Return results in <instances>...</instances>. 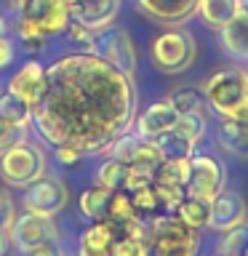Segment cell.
Here are the masks:
<instances>
[{
  "instance_id": "obj_1",
  "label": "cell",
  "mask_w": 248,
  "mask_h": 256,
  "mask_svg": "<svg viewBox=\"0 0 248 256\" xmlns=\"http://www.w3.org/2000/svg\"><path fill=\"white\" fill-rule=\"evenodd\" d=\"M46 94L32 110V123L48 144L70 142L83 155H99L134 126V75L96 54H70L46 70Z\"/></svg>"
},
{
  "instance_id": "obj_2",
  "label": "cell",
  "mask_w": 248,
  "mask_h": 256,
  "mask_svg": "<svg viewBox=\"0 0 248 256\" xmlns=\"http://www.w3.org/2000/svg\"><path fill=\"white\" fill-rule=\"evenodd\" d=\"M203 96L216 115L230 120H248V80L240 67L214 72L206 80Z\"/></svg>"
},
{
  "instance_id": "obj_3",
  "label": "cell",
  "mask_w": 248,
  "mask_h": 256,
  "mask_svg": "<svg viewBox=\"0 0 248 256\" xmlns=\"http://www.w3.org/2000/svg\"><path fill=\"white\" fill-rule=\"evenodd\" d=\"M46 168H48L46 150L35 142L24 139V136H19L0 152V179L11 187L19 190L30 187L32 182L46 176Z\"/></svg>"
},
{
  "instance_id": "obj_4",
  "label": "cell",
  "mask_w": 248,
  "mask_h": 256,
  "mask_svg": "<svg viewBox=\"0 0 248 256\" xmlns=\"http://www.w3.org/2000/svg\"><path fill=\"white\" fill-rule=\"evenodd\" d=\"M150 254L152 256H198V232L179 222L174 214L150 219Z\"/></svg>"
},
{
  "instance_id": "obj_5",
  "label": "cell",
  "mask_w": 248,
  "mask_h": 256,
  "mask_svg": "<svg viewBox=\"0 0 248 256\" xmlns=\"http://www.w3.org/2000/svg\"><path fill=\"white\" fill-rule=\"evenodd\" d=\"M19 11V24L16 30L35 32L40 38H56L64 35V30L70 27L72 16L67 0H27L24 6L16 8Z\"/></svg>"
},
{
  "instance_id": "obj_6",
  "label": "cell",
  "mask_w": 248,
  "mask_h": 256,
  "mask_svg": "<svg viewBox=\"0 0 248 256\" xmlns=\"http://www.w3.org/2000/svg\"><path fill=\"white\" fill-rule=\"evenodd\" d=\"M152 62L160 72H168V75L184 72L195 62V38L179 27L166 30L152 43Z\"/></svg>"
},
{
  "instance_id": "obj_7",
  "label": "cell",
  "mask_w": 248,
  "mask_h": 256,
  "mask_svg": "<svg viewBox=\"0 0 248 256\" xmlns=\"http://www.w3.org/2000/svg\"><path fill=\"white\" fill-rule=\"evenodd\" d=\"M91 54L110 62L112 67L128 72V75H134L136 70V48L131 43V35L123 27H118V24H107V27L94 30Z\"/></svg>"
},
{
  "instance_id": "obj_8",
  "label": "cell",
  "mask_w": 248,
  "mask_h": 256,
  "mask_svg": "<svg viewBox=\"0 0 248 256\" xmlns=\"http://www.w3.org/2000/svg\"><path fill=\"white\" fill-rule=\"evenodd\" d=\"M227 184V168L214 155H192L190 158V176L184 192L192 198L214 200Z\"/></svg>"
},
{
  "instance_id": "obj_9",
  "label": "cell",
  "mask_w": 248,
  "mask_h": 256,
  "mask_svg": "<svg viewBox=\"0 0 248 256\" xmlns=\"http://www.w3.org/2000/svg\"><path fill=\"white\" fill-rule=\"evenodd\" d=\"M70 192L67 184L56 176H40L38 182H32L30 187H24V211L40 214V216H54L62 214L67 208Z\"/></svg>"
},
{
  "instance_id": "obj_10",
  "label": "cell",
  "mask_w": 248,
  "mask_h": 256,
  "mask_svg": "<svg viewBox=\"0 0 248 256\" xmlns=\"http://www.w3.org/2000/svg\"><path fill=\"white\" fill-rule=\"evenodd\" d=\"M110 152H112V158L123 160L131 168H142V171H155L158 163L163 160L155 139H147V136L136 134L131 128L110 144Z\"/></svg>"
},
{
  "instance_id": "obj_11",
  "label": "cell",
  "mask_w": 248,
  "mask_h": 256,
  "mask_svg": "<svg viewBox=\"0 0 248 256\" xmlns=\"http://www.w3.org/2000/svg\"><path fill=\"white\" fill-rule=\"evenodd\" d=\"M8 238H11L14 248H19L22 254H27L35 246L56 238V224H54L51 216H40V214L24 211V214L14 216L11 227H8Z\"/></svg>"
},
{
  "instance_id": "obj_12",
  "label": "cell",
  "mask_w": 248,
  "mask_h": 256,
  "mask_svg": "<svg viewBox=\"0 0 248 256\" xmlns=\"http://www.w3.org/2000/svg\"><path fill=\"white\" fill-rule=\"evenodd\" d=\"M46 83H48V78H46V67L40 62H27L19 72H14V78L8 80V88L6 91H11L14 96H19V99H24L30 104L32 110L38 107V102L43 99V94H46Z\"/></svg>"
},
{
  "instance_id": "obj_13",
  "label": "cell",
  "mask_w": 248,
  "mask_h": 256,
  "mask_svg": "<svg viewBox=\"0 0 248 256\" xmlns=\"http://www.w3.org/2000/svg\"><path fill=\"white\" fill-rule=\"evenodd\" d=\"M248 219V206L246 200L232 190H222L219 195L211 200V224L208 227L227 232L232 227H240Z\"/></svg>"
},
{
  "instance_id": "obj_14",
  "label": "cell",
  "mask_w": 248,
  "mask_h": 256,
  "mask_svg": "<svg viewBox=\"0 0 248 256\" xmlns=\"http://www.w3.org/2000/svg\"><path fill=\"white\" fill-rule=\"evenodd\" d=\"M136 3L152 22L166 24V27H179L198 14L200 0H136Z\"/></svg>"
},
{
  "instance_id": "obj_15",
  "label": "cell",
  "mask_w": 248,
  "mask_h": 256,
  "mask_svg": "<svg viewBox=\"0 0 248 256\" xmlns=\"http://www.w3.org/2000/svg\"><path fill=\"white\" fill-rule=\"evenodd\" d=\"M72 22H80L88 30H99L115 22L120 11V0H70Z\"/></svg>"
},
{
  "instance_id": "obj_16",
  "label": "cell",
  "mask_w": 248,
  "mask_h": 256,
  "mask_svg": "<svg viewBox=\"0 0 248 256\" xmlns=\"http://www.w3.org/2000/svg\"><path fill=\"white\" fill-rule=\"evenodd\" d=\"M176 120H179V110H176L171 102L168 99L155 102V104H150L142 115L134 118V131L147 136V139H155V136H160L163 131H171L176 126Z\"/></svg>"
},
{
  "instance_id": "obj_17",
  "label": "cell",
  "mask_w": 248,
  "mask_h": 256,
  "mask_svg": "<svg viewBox=\"0 0 248 256\" xmlns=\"http://www.w3.org/2000/svg\"><path fill=\"white\" fill-rule=\"evenodd\" d=\"M219 35H222V48L230 59L248 62V14L238 11L219 30Z\"/></svg>"
},
{
  "instance_id": "obj_18",
  "label": "cell",
  "mask_w": 248,
  "mask_h": 256,
  "mask_svg": "<svg viewBox=\"0 0 248 256\" xmlns=\"http://www.w3.org/2000/svg\"><path fill=\"white\" fill-rule=\"evenodd\" d=\"M112 227L107 219H99L94 222L91 227H86L80 232V240H78V256H110L112 251Z\"/></svg>"
},
{
  "instance_id": "obj_19",
  "label": "cell",
  "mask_w": 248,
  "mask_h": 256,
  "mask_svg": "<svg viewBox=\"0 0 248 256\" xmlns=\"http://www.w3.org/2000/svg\"><path fill=\"white\" fill-rule=\"evenodd\" d=\"M174 216L179 222H184L190 230H206L211 224V200H203V198H192V195H184L182 203L174 208Z\"/></svg>"
},
{
  "instance_id": "obj_20",
  "label": "cell",
  "mask_w": 248,
  "mask_h": 256,
  "mask_svg": "<svg viewBox=\"0 0 248 256\" xmlns=\"http://www.w3.org/2000/svg\"><path fill=\"white\" fill-rule=\"evenodd\" d=\"M216 139H219V147L232 152V155H248V120L224 118Z\"/></svg>"
},
{
  "instance_id": "obj_21",
  "label": "cell",
  "mask_w": 248,
  "mask_h": 256,
  "mask_svg": "<svg viewBox=\"0 0 248 256\" xmlns=\"http://www.w3.org/2000/svg\"><path fill=\"white\" fill-rule=\"evenodd\" d=\"M238 11H240V0H200L198 3V14L214 30H222Z\"/></svg>"
},
{
  "instance_id": "obj_22",
  "label": "cell",
  "mask_w": 248,
  "mask_h": 256,
  "mask_svg": "<svg viewBox=\"0 0 248 256\" xmlns=\"http://www.w3.org/2000/svg\"><path fill=\"white\" fill-rule=\"evenodd\" d=\"M190 176V160H179V158H163L158 163V168L152 171V182L163 184V187H182L187 184Z\"/></svg>"
},
{
  "instance_id": "obj_23",
  "label": "cell",
  "mask_w": 248,
  "mask_h": 256,
  "mask_svg": "<svg viewBox=\"0 0 248 256\" xmlns=\"http://www.w3.org/2000/svg\"><path fill=\"white\" fill-rule=\"evenodd\" d=\"M155 144H158V150H160V155H163V158L190 160L192 155H195V142L187 139V136H184L182 131H176V128L155 136Z\"/></svg>"
},
{
  "instance_id": "obj_24",
  "label": "cell",
  "mask_w": 248,
  "mask_h": 256,
  "mask_svg": "<svg viewBox=\"0 0 248 256\" xmlns=\"http://www.w3.org/2000/svg\"><path fill=\"white\" fill-rule=\"evenodd\" d=\"M0 118L8 120L14 128L24 131L32 123V107L19 96H14L11 91H3L0 94Z\"/></svg>"
},
{
  "instance_id": "obj_25",
  "label": "cell",
  "mask_w": 248,
  "mask_h": 256,
  "mask_svg": "<svg viewBox=\"0 0 248 256\" xmlns=\"http://www.w3.org/2000/svg\"><path fill=\"white\" fill-rule=\"evenodd\" d=\"M128 195H131V203H134L136 214H139L142 219H155V216H160V214H171V211L166 208L163 198H160L155 182H152L150 187H142V190H136V192H128Z\"/></svg>"
},
{
  "instance_id": "obj_26",
  "label": "cell",
  "mask_w": 248,
  "mask_h": 256,
  "mask_svg": "<svg viewBox=\"0 0 248 256\" xmlns=\"http://www.w3.org/2000/svg\"><path fill=\"white\" fill-rule=\"evenodd\" d=\"M110 198H112V190L102 187V184H96V187L86 190L83 195H80V200H78L80 214H83L86 219H91V222H99V219H104V216H107Z\"/></svg>"
},
{
  "instance_id": "obj_27",
  "label": "cell",
  "mask_w": 248,
  "mask_h": 256,
  "mask_svg": "<svg viewBox=\"0 0 248 256\" xmlns=\"http://www.w3.org/2000/svg\"><path fill=\"white\" fill-rule=\"evenodd\" d=\"M128 171H131V166H126L118 158H110L107 163H102L99 174H96V184H102V187H107L112 192H120V190H126Z\"/></svg>"
},
{
  "instance_id": "obj_28",
  "label": "cell",
  "mask_w": 248,
  "mask_h": 256,
  "mask_svg": "<svg viewBox=\"0 0 248 256\" xmlns=\"http://www.w3.org/2000/svg\"><path fill=\"white\" fill-rule=\"evenodd\" d=\"M104 219H112V222H128V219H142L139 214H136V208L131 203V195L128 192H112L110 198V206H107V216Z\"/></svg>"
},
{
  "instance_id": "obj_29",
  "label": "cell",
  "mask_w": 248,
  "mask_h": 256,
  "mask_svg": "<svg viewBox=\"0 0 248 256\" xmlns=\"http://www.w3.org/2000/svg\"><path fill=\"white\" fill-rule=\"evenodd\" d=\"M246 248H248V227L240 224V227H232L224 232V238L219 243V254L222 256H243Z\"/></svg>"
},
{
  "instance_id": "obj_30",
  "label": "cell",
  "mask_w": 248,
  "mask_h": 256,
  "mask_svg": "<svg viewBox=\"0 0 248 256\" xmlns=\"http://www.w3.org/2000/svg\"><path fill=\"white\" fill-rule=\"evenodd\" d=\"M168 102L179 110V115H187V112H203V107H206V96L200 91H195V88H182V91L171 94Z\"/></svg>"
},
{
  "instance_id": "obj_31",
  "label": "cell",
  "mask_w": 248,
  "mask_h": 256,
  "mask_svg": "<svg viewBox=\"0 0 248 256\" xmlns=\"http://www.w3.org/2000/svg\"><path fill=\"white\" fill-rule=\"evenodd\" d=\"M206 115L203 112H187V115H179V120H176V131H182L187 139H192V142H200L206 136Z\"/></svg>"
},
{
  "instance_id": "obj_32",
  "label": "cell",
  "mask_w": 248,
  "mask_h": 256,
  "mask_svg": "<svg viewBox=\"0 0 248 256\" xmlns=\"http://www.w3.org/2000/svg\"><path fill=\"white\" fill-rule=\"evenodd\" d=\"M110 256H150V240H139V238H115L112 240V251Z\"/></svg>"
},
{
  "instance_id": "obj_33",
  "label": "cell",
  "mask_w": 248,
  "mask_h": 256,
  "mask_svg": "<svg viewBox=\"0 0 248 256\" xmlns=\"http://www.w3.org/2000/svg\"><path fill=\"white\" fill-rule=\"evenodd\" d=\"M64 35H67L75 46L86 48V54H91V46H94V30L83 27L80 22H70V27L64 30Z\"/></svg>"
},
{
  "instance_id": "obj_34",
  "label": "cell",
  "mask_w": 248,
  "mask_h": 256,
  "mask_svg": "<svg viewBox=\"0 0 248 256\" xmlns=\"http://www.w3.org/2000/svg\"><path fill=\"white\" fill-rule=\"evenodd\" d=\"M80 158H83V150L75 147V144H70V142H64L56 147V160H59L62 166H75Z\"/></svg>"
},
{
  "instance_id": "obj_35",
  "label": "cell",
  "mask_w": 248,
  "mask_h": 256,
  "mask_svg": "<svg viewBox=\"0 0 248 256\" xmlns=\"http://www.w3.org/2000/svg\"><path fill=\"white\" fill-rule=\"evenodd\" d=\"M24 256H64V248L59 243V238H54V240H46V243L35 246L32 251H27Z\"/></svg>"
},
{
  "instance_id": "obj_36",
  "label": "cell",
  "mask_w": 248,
  "mask_h": 256,
  "mask_svg": "<svg viewBox=\"0 0 248 256\" xmlns=\"http://www.w3.org/2000/svg\"><path fill=\"white\" fill-rule=\"evenodd\" d=\"M16 32H19V38H22V48H24L27 54H38V51H43L46 38L35 35V32H27V30H16Z\"/></svg>"
},
{
  "instance_id": "obj_37",
  "label": "cell",
  "mask_w": 248,
  "mask_h": 256,
  "mask_svg": "<svg viewBox=\"0 0 248 256\" xmlns=\"http://www.w3.org/2000/svg\"><path fill=\"white\" fill-rule=\"evenodd\" d=\"M14 216H16L14 200L8 198V192H0V227L8 230V227H11V222H14Z\"/></svg>"
},
{
  "instance_id": "obj_38",
  "label": "cell",
  "mask_w": 248,
  "mask_h": 256,
  "mask_svg": "<svg viewBox=\"0 0 248 256\" xmlns=\"http://www.w3.org/2000/svg\"><path fill=\"white\" fill-rule=\"evenodd\" d=\"M16 59V48L14 43L8 40L6 35H0V70H6V67H11Z\"/></svg>"
},
{
  "instance_id": "obj_39",
  "label": "cell",
  "mask_w": 248,
  "mask_h": 256,
  "mask_svg": "<svg viewBox=\"0 0 248 256\" xmlns=\"http://www.w3.org/2000/svg\"><path fill=\"white\" fill-rule=\"evenodd\" d=\"M19 128H14L11 123H8V120H3V118H0V152H3L6 147H8V144H11V142H16V139H19Z\"/></svg>"
},
{
  "instance_id": "obj_40",
  "label": "cell",
  "mask_w": 248,
  "mask_h": 256,
  "mask_svg": "<svg viewBox=\"0 0 248 256\" xmlns=\"http://www.w3.org/2000/svg\"><path fill=\"white\" fill-rule=\"evenodd\" d=\"M8 246H11V238H8V230L0 227V256L8 254Z\"/></svg>"
},
{
  "instance_id": "obj_41",
  "label": "cell",
  "mask_w": 248,
  "mask_h": 256,
  "mask_svg": "<svg viewBox=\"0 0 248 256\" xmlns=\"http://www.w3.org/2000/svg\"><path fill=\"white\" fill-rule=\"evenodd\" d=\"M240 11L248 14V0H240Z\"/></svg>"
},
{
  "instance_id": "obj_42",
  "label": "cell",
  "mask_w": 248,
  "mask_h": 256,
  "mask_svg": "<svg viewBox=\"0 0 248 256\" xmlns=\"http://www.w3.org/2000/svg\"><path fill=\"white\" fill-rule=\"evenodd\" d=\"M0 35H6V19L0 16Z\"/></svg>"
},
{
  "instance_id": "obj_43",
  "label": "cell",
  "mask_w": 248,
  "mask_h": 256,
  "mask_svg": "<svg viewBox=\"0 0 248 256\" xmlns=\"http://www.w3.org/2000/svg\"><path fill=\"white\" fill-rule=\"evenodd\" d=\"M27 0H14V8H19V6H24Z\"/></svg>"
},
{
  "instance_id": "obj_44",
  "label": "cell",
  "mask_w": 248,
  "mask_h": 256,
  "mask_svg": "<svg viewBox=\"0 0 248 256\" xmlns=\"http://www.w3.org/2000/svg\"><path fill=\"white\" fill-rule=\"evenodd\" d=\"M243 72H246V80H248V67H246V70H243Z\"/></svg>"
},
{
  "instance_id": "obj_45",
  "label": "cell",
  "mask_w": 248,
  "mask_h": 256,
  "mask_svg": "<svg viewBox=\"0 0 248 256\" xmlns=\"http://www.w3.org/2000/svg\"><path fill=\"white\" fill-rule=\"evenodd\" d=\"M243 256H248V248H246V251H243Z\"/></svg>"
},
{
  "instance_id": "obj_46",
  "label": "cell",
  "mask_w": 248,
  "mask_h": 256,
  "mask_svg": "<svg viewBox=\"0 0 248 256\" xmlns=\"http://www.w3.org/2000/svg\"><path fill=\"white\" fill-rule=\"evenodd\" d=\"M67 3H70V0H67Z\"/></svg>"
},
{
  "instance_id": "obj_47",
  "label": "cell",
  "mask_w": 248,
  "mask_h": 256,
  "mask_svg": "<svg viewBox=\"0 0 248 256\" xmlns=\"http://www.w3.org/2000/svg\"><path fill=\"white\" fill-rule=\"evenodd\" d=\"M219 256H222V254H219Z\"/></svg>"
}]
</instances>
